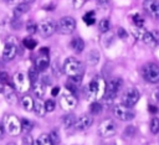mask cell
Listing matches in <instances>:
<instances>
[{"mask_svg": "<svg viewBox=\"0 0 159 145\" xmlns=\"http://www.w3.org/2000/svg\"><path fill=\"white\" fill-rule=\"evenodd\" d=\"M106 84L107 83L102 77L96 76L86 87L87 99H91V100L102 99L104 97V93H106Z\"/></svg>", "mask_w": 159, "mask_h": 145, "instance_id": "6da1fadb", "label": "cell"}, {"mask_svg": "<svg viewBox=\"0 0 159 145\" xmlns=\"http://www.w3.org/2000/svg\"><path fill=\"white\" fill-rule=\"evenodd\" d=\"M63 72L68 77H78V76L82 77V72H83L82 63L73 57H68L63 62Z\"/></svg>", "mask_w": 159, "mask_h": 145, "instance_id": "7a4b0ae2", "label": "cell"}, {"mask_svg": "<svg viewBox=\"0 0 159 145\" xmlns=\"http://www.w3.org/2000/svg\"><path fill=\"white\" fill-rule=\"evenodd\" d=\"M2 125H4L5 131H6L9 135H11V136H16V135H19V134L21 133V124H20V120H19V118H17L16 115H14V114L6 115V116L4 118Z\"/></svg>", "mask_w": 159, "mask_h": 145, "instance_id": "3957f363", "label": "cell"}, {"mask_svg": "<svg viewBox=\"0 0 159 145\" xmlns=\"http://www.w3.org/2000/svg\"><path fill=\"white\" fill-rule=\"evenodd\" d=\"M123 86V81L120 78H112L107 84H106V93L104 97L107 99V102H112L119 93V90L122 89Z\"/></svg>", "mask_w": 159, "mask_h": 145, "instance_id": "277c9868", "label": "cell"}, {"mask_svg": "<svg viewBox=\"0 0 159 145\" xmlns=\"http://www.w3.org/2000/svg\"><path fill=\"white\" fill-rule=\"evenodd\" d=\"M76 29V21L71 16H65L60 19V21L56 24V31L62 35H71Z\"/></svg>", "mask_w": 159, "mask_h": 145, "instance_id": "5b68a950", "label": "cell"}, {"mask_svg": "<svg viewBox=\"0 0 159 145\" xmlns=\"http://www.w3.org/2000/svg\"><path fill=\"white\" fill-rule=\"evenodd\" d=\"M142 76L150 83L159 82V66L155 63H147L142 67Z\"/></svg>", "mask_w": 159, "mask_h": 145, "instance_id": "8992f818", "label": "cell"}, {"mask_svg": "<svg viewBox=\"0 0 159 145\" xmlns=\"http://www.w3.org/2000/svg\"><path fill=\"white\" fill-rule=\"evenodd\" d=\"M12 83H14L15 89L17 92H20V93L27 92L30 89V87H31V82H30L29 77L22 72L15 73V76L12 77Z\"/></svg>", "mask_w": 159, "mask_h": 145, "instance_id": "52a82bcc", "label": "cell"}, {"mask_svg": "<svg viewBox=\"0 0 159 145\" xmlns=\"http://www.w3.org/2000/svg\"><path fill=\"white\" fill-rule=\"evenodd\" d=\"M117 131V124L114 123V120L107 118V119H103L101 123H99V126H98V134L99 136L102 138H111L116 134Z\"/></svg>", "mask_w": 159, "mask_h": 145, "instance_id": "ba28073f", "label": "cell"}, {"mask_svg": "<svg viewBox=\"0 0 159 145\" xmlns=\"http://www.w3.org/2000/svg\"><path fill=\"white\" fill-rule=\"evenodd\" d=\"M139 97H140V94L137 88H133V87L127 88L122 95V104L130 108L137 104V102L139 100Z\"/></svg>", "mask_w": 159, "mask_h": 145, "instance_id": "9c48e42d", "label": "cell"}, {"mask_svg": "<svg viewBox=\"0 0 159 145\" xmlns=\"http://www.w3.org/2000/svg\"><path fill=\"white\" fill-rule=\"evenodd\" d=\"M113 114L117 119L122 121H129L135 116V113L129 107H125V105H116L113 108Z\"/></svg>", "mask_w": 159, "mask_h": 145, "instance_id": "30bf717a", "label": "cell"}, {"mask_svg": "<svg viewBox=\"0 0 159 145\" xmlns=\"http://www.w3.org/2000/svg\"><path fill=\"white\" fill-rule=\"evenodd\" d=\"M60 105H61V108H62L63 110L70 112V110H72V109L76 108V105H77V98L75 97L73 93L66 92V93H63L62 97L60 98Z\"/></svg>", "mask_w": 159, "mask_h": 145, "instance_id": "8fae6325", "label": "cell"}, {"mask_svg": "<svg viewBox=\"0 0 159 145\" xmlns=\"http://www.w3.org/2000/svg\"><path fill=\"white\" fill-rule=\"evenodd\" d=\"M37 31L41 33V36L43 37H50L53 35V32L56 31V24L50 20V19H46V20H42L39 25H37Z\"/></svg>", "mask_w": 159, "mask_h": 145, "instance_id": "7c38bea8", "label": "cell"}, {"mask_svg": "<svg viewBox=\"0 0 159 145\" xmlns=\"http://www.w3.org/2000/svg\"><path fill=\"white\" fill-rule=\"evenodd\" d=\"M92 124H93V116H92V115H88V114H82V115H80V116L76 119L73 128H75L77 131H84V130H87Z\"/></svg>", "mask_w": 159, "mask_h": 145, "instance_id": "4fadbf2b", "label": "cell"}, {"mask_svg": "<svg viewBox=\"0 0 159 145\" xmlns=\"http://www.w3.org/2000/svg\"><path fill=\"white\" fill-rule=\"evenodd\" d=\"M144 11L153 19H159V0H144Z\"/></svg>", "mask_w": 159, "mask_h": 145, "instance_id": "5bb4252c", "label": "cell"}, {"mask_svg": "<svg viewBox=\"0 0 159 145\" xmlns=\"http://www.w3.org/2000/svg\"><path fill=\"white\" fill-rule=\"evenodd\" d=\"M16 53H17V46H16V43H14V42H6L5 46H4V50H2V59L6 61V62H9V61H11V59L15 58Z\"/></svg>", "mask_w": 159, "mask_h": 145, "instance_id": "9a60e30c", "label": "cell"}, {"mask_svg": "<svg viewBox=\"0 0 159 145\" xmlns=\"http://www.w3.org/2000/svg\"><path fill=\"white\" fill-rule=\"evenodd\" d=\"M50 66V58H48V53H43L40 52L39 56L35 59V67L37 68L39 72H43L47 69V67Z\"/></svg>", "mask_w": 159, "mask_h": 145, "instance_id": "2e32d148", "label": "cell"}, {"mask_svg": "<svg viewBox=\"0 0 159 145\" xmlns=\"http://www.w3.org/2000/svg\"><path fill=\"white\" fill-rule=\"evenodd\" d=\"M31 87H32V90H34V93H35V95H36L37 98H42V97L45 95L46 84H45L42 81L37 79L36 82H34V83L31 84Z\"/></svg>", "mask_w": 159, "mask_h": 145, "instance_id": "e0dca14e", "label": "cell"}, {"mask_svg": "<svg viewBox=\"0 0 159 145\" xmlns=\"http://www.w3.org/2000/svg\"><path fill=\"white\" fill-rule=\"evenodd\" d=\"M32 110L35 112V114L37 116H43L46 114V109H45V102H42L41 98H37L36 100H34V108Z\"/></svg>", "mask_w": 159, "mask_h": 145, "instance_id": "ac0fdd59", "label": "cell"}, {"mask_svg": "<svg viewBox=\"0 0 159 145\" xmlns=\"http://www.w3.org/2000/svg\"><path fill=\"white\" fill-rule=\"evenodd\" d=\"M70 47L76 52V53H81L84 48V42L81 37H73L70 42Z\"/></svg>", "mask_w": 159, "mask_h": 145, "instance_id": "d6986e66", "label": "cell"}, {"mask_svg": "<svg viewBox=\"0 0 159 145\" xmlns=\"http://www.w3.org/2000/svg\"><path fill=\"white\" fill-rule=\"evenodd\" d=\"M99 58H101V55L97 50H91L87 56H86V62L89 64V66H96L98 62H99Z\"/></svg>", "mask_w": 159, "mask_h": 145, "instance_id": "ffe728a7", "label": "cell"}, {"mask_svg": "<svg viewBox=\"0 0 159 145\" xmlns=\"http://www.w3.org/2000/svg\"><path fill=\"white\" fill-rule=\"evenodd\" d=\"M20 104H21V107H22L24 110L31 112L32 108H34V99H32V97H30V95H24V97L21 98V100H20Z\"/></svg>", "mask_w": 159, "mask_h": 145, "instance_id": "44dd1931", "label": "cell"}, {"mask_svg": "<svg viewBox=\"0 0 159 145\" xmlns=\"http://www.w3.org/2000/svg\"><path fill=\"white\" fill-rule=\"evenodd\" d=\"M29 10H30V4H27V2H20V4H17L14 7V15L19 17V16L24 15L25 12H27Z\"/></svg>", "mask_w": 159, "mask_h": 145, "instance_id": "7402d4cb", "label": "cell"}, {"mask_svg": "<svg viewBox=\"0 0 159 145\" xmlns=\"http://www.w3.org/2000/svg\"><path fill=\"white\" fill-rule=\"evenodd\" d=\"M75 121H76V116L73 114H67L62 118V124L65 126V129H71L73 128L75 125Z\"/></svg>", "mask_w": 159, "mask_h": 145, "instance_id": "603a6c76", "label": "cell"}, {"mask_svg": "<svg viewBox=\"0 0 159 145\" xmlns=\"http://www.w3.org/2000/svg\"><path fill=\"white\" fill-rule=\"evenodd\" d=\"M32 145H52V143H51V140H50L47 134H41L35 139Z\"/></svg>", "mask_w": 159, "mask_h": 145, "instance_id": "cb8c5ba5", "label": "cell"}, {"mask_svg": "<svg viewBox=\"0 0 159 145\" xmlns=\"http://www.w3.org/2000/svg\"><path fill=\"white\" fill-rule=\"evenodd\" d=\"M89 113H91V115H99L102 113V105H101V103L97 102V100H93L89 104Z\"/></svg>", "mask_w": 159, "mask_h": 145, "instance_id": "d4e9b609", "label": "cell"}, {"mask_svg": "<svg viewBox=\"0 0 159 145\" xmlns=\"http://www.w3.org/2000/svg\"><path fill=\"white\" fill-rule=\"evenodd\" d=\"M142 41H143L145 45H149V46H152V47L157 46V43H158V42L155 41V38H154L153 33H152V32H148V31L144 33V36H143Z\"/></svg>", "mask_w": 159, "mask_h": 145, "instance_id": "484cf974", "label": "cell"}, {"mask_svg": "<svg viewBox=\"0 0 159 145\" xmlns=\"http://www.w3.org/2000/svg\"><path fill=\"white\" fill-rule=\"evenodd\" d=\"M20 124H21V131H24V133H30L34 128V123L29 119H21Z\"/></svg>", "mask_w": 159, "mask_h": 145, "instance_id": "4316f807", "label": "cell"}, {"mask_svg": "<svg viewBox=\"0 0 159 145\" xmlns=\"http://www.w3.org/2000/svg\"><path fill=\"white\" fill-rule=\"evenodd\" d=\"M109 29H111V22H109V20H108V19H102V20L99 21V24H98V30H99V32L106 33V32L109 31Z\"/></svg>", "mask_w": 159, "mask_h": 145, "instance_id": "83f0119b", "label": "cell"}, {"mask_svg": "<svg viewBox=\"0 0 159 145\" xmlns=\"http://www.w3.org/2000/svg\"><path fill=\"white\" fill-rule=\"evenodd\" d=\"M145 32H147V30H145L143 26H142V27H137V26H134V27L132 29V33H133V36H134L135 38H138V40H142Z\"/></svg>", "mask_w": 159, "mask_h": 145, "instance_id": "f1b7e54d", "label": "cell"}, {"mask_svg": "<svg viewBox=\"0 0 159 145\" xmlns=\"http://www.w3.org/2000/svg\"><path fill=\"white\" fill-rule=\"evenodd\" d=\"M22 43H24V46H25L27 50H34V48L37 46V41H36L35 38H32V37H26V38H24Z\"/></svg>", "mask_w": 159, "mask_h": 145, "instance_id": "f546056e", "label": "cell"}, {"mask_svg": "<svg viewBox=\"0 0 159 145\" xmlns=\"http://www.w3.org/2000/svg\"><path fill=\"white\" fill-rule=\"evenodd\" d=\"M27 77H29V79H30L31 84H32L34 82H36V81L39 79V71H37V68H36V67H31V68L29 69Z\"/></svg>", "mask_w": 159, "mask_h": 145, "instance_id": "4dcf8cb0", "label": "cell"}, {"mask_svg": "<svg viewBox=\"0 0 159 145\" xmlns=\"http://www.w3.org/2000/svg\"><path fill=\"white\" fill-rule=\"evenodd\" d=\"M150 131L153 134L159 133V118H157V116L152 118V120H150Z\"/></svg>", "mask_w": 159, "mask_h": 145, "instance_id": "1f68e13d", "label": "cell"}, {"mask_svg": "<svg viewBox=\"0 0 159 145\" xmlns=\"http://www.w3.org/2000/svg\"><path fill=\"white\" fill-rule=\"evenodd\" d=\"M83 21L86 22V25H93L96 22V19H94V11H89L87 14H84L83 16Z\"/></svg>", "mask_w": 159, "mask_h": 145, "instance_id": "d6a6232c", "label": "cell"}, {"mask_svg": "<svg viewBox=\"0 0 159 145\" xmlns=\"http://www.w3.org/2000/svg\"><path fill=\"white\" fill-rule=\"evenodd\" d=\"M132 21H133L134 26H137V27H142V26H144V19H143L139 14H133V16H132Z\"/></svg>", "mask_w": 159, "mask_h": 145, "instance_id": "836d02e7", "label": "cell"}, {"mask_svg": "<svg viewBox=\"0 0 159 145\" xmlns=\"http://www.w3.org/2000/svg\"><path fill=\"white\" fill-rule=\"evenodd\" d=\"M48 138H50V140H51L52 145H58V144H60V141H61V138H60V134L57 133V130H52V131L50 133Z\"/></svg>", "mask_w": 159, "mask_h": 145, "instance_id": "e575fe53", "label": "cell"}, {"mask_svg": "<svg viewBox=\"0 0 159 145\" xmlns=\"http://www.w3.org/2000/svg\"><path fill=\"white\" fill-rule=\"evenodd\" d=\"M26 31H27L30 35L35 33V32L37 31V25H36L34 21H29V22L26 24Z\"/></svg>", "mask_w": 159, "mask_h": 145, "instance_id": "d590c367", "label": "cell"}, {"mask_svg": "<svg viewBox=\"0 0 159 145\" xmlns=\"http://www.w3.org/2000/svg\"><path fill=\"white\" fill-rule=\"evenodd\" d=\"M55 107H56V103L53 99H47L45 102V109L46 112H53L55 110Z\"/></svg>", "mask_w": 159, "mask_h": 145, "instance_id": "8d00e7d4", "label": "cell"}, {"mask_svg": "<svg viewBox=\"0 0 159 145\" xmlns=\"http://www.w3.org/2000/svg\"><path fill=\"white\" fill-rule=\"evenodd\" d=\"M134 135H135V128H134V125L127 126L125 130H124V136L125 138H133Z\"/></svg>", "mask_w": 159, "mask_h": 145, "instance_id": "74e56055", "label": "cell"}, {"mask_svg": "<svg viewBox=\"0 0 159 145\" xmlns=\"http://www.w3.org/2000/svg\"><path fill=\"white\" fill-rule=\"evenodd\" d=\"M84 1H86V0H70V2H71V6H72V9H75V10H78V9H81V7L83 6Z\"/></svg>", "mask_w": 159, "mask_h": 145, "instance_id": "f35d334b", "label": "cell"}, {"mask_svg": "<svg viewBox=\"0 0 159 145\" xmlns=\"http://www.w3.org/2000/svg\"><path fill=\"white\" fill-rule=\"evenodd\" d=\"M5 99L10 103V104H15L16 102H17V98H16V94L14 93V92H10V93H7L6 95H5Z\"/></svg>", "mask_w": 159, "mask_h": 145, "instance_id": "ab89813d", "label": "cell"}, {"mask_svg": "<svg viewBox=\"0 0 159 145\" xmlns=\"http://www.w3.org/2000/svg\"><path fill=\"white\" fill-rule=\"evenodd\" d=\"M7 81H9V76H7V73L5 72V71H0V83H7Z\"/></svg>", "mask_w": 159, "mask_h": 145, "instance_id": "60d3db41", "label": "cell"}, {"mask_svg": "<svg viewBox=\"0 0 159 145\" xmlns=\"http://www.w3.org/2000/svg\"><path fill=\"white\" fill-rule=\"evenodd\" d=\"M117 32H118V36H119L120 38H127V37H128V33H127V31H125L123 27H119Z\"/></svg>", "mask_w": 159, "mask_h": 145, "instance_id": "b9f144b4", "label": "cell"}, {"mask_svg": "<svg viewBox=\"0 0 159 145\" xmlns=\"http://www.w3.org/2000/svg\"><path fill=\"white\" fill-rule=\"evenodd\" d=\"M58 93H60V87H55V88H52V90H51L52 97H56Z\"/></svg>", "mask_w": 159, "mask_h": 145, "instance_id": "7bdbcfd3", "label": "cell"}, {"mask_svg": "<svg viewBox=\"0 0 159 145\" xmlns=\"http://www.w3.org/2000/svg\"><path fill=\"white\" fill-rule=\"evenodd\" d=\"M4 135H5V129H4V125L0 123V140L4 138Z\"/></svg>", "mask_w": 159, "mask_h": 145, "instance_id": "ee69618b", "label": "cell"}, {"mask_svg": "<svg viewBox=\"0 0 159 145\" xmlns=\"http://www.w3.org/2000/svg\"><path fill=\"white\" fill-rule=\"evenodd\" d=\"M24 144H25V145H32V144H31V138H30V136H25V138H24Z\"/></svg>", "mask_w": 159, "mask_h": 145, "instance_id": "f6af8a7d", "label": "cell"}, {"mask_svg": "<svg viewBox=\"0 0 159 145\" xmlns=\"http://www.w3.org/2000/svg\"><path fill=\"white\" fill-rule=\"evenodd\" d=\"M148 109H149V112H150V113H157V112H158V108H157L155 105H149V108H148Z\"/></svg>", "mask_w": 159, "mask_h": 145, "instance_id": "bcb514c9", "label": "cell"}, {"mask_svg": "<svg viewBox=\"0 0 159 145\" xmlns=\"http://www.w3.org/2000/svg\"><path fill=\"white\" fill-rule=\"evenodd\" d=\"M152 33H153V36H154L155 41H157V42H159V31H153Z\"/></svg>", "mask_w": 159, "mask_h": 145, "instance_id": "7dc6e473", "label": "cell"}, {"mask_svg": "<svg viewBox=\"0 0 159 145\" xmlns=\"http://www.w3.org/2000/svg\"><path fill=\"white\" fill-rule=\"evenodd\" d=\"M5 90V84L4 83H0V93H2Z\"/></svg>", "mask_w": 159, "mask_h": 145, "instance_id": "c3c4849f", "label": "cell"}, {"mask_svg": "<svg viewBox=\"0 0 159 145\" xmlns=\"http://www.w3.org/2000/svg\"><path fill=\"white\" fill-rule=\"evenodd\" d=\"M15 1H16V0H5V2H7V4H10V5H11V4H14Z\"/></svg>", "mask_w": 159, "mask_h": 145, "instance_id": "681fc988", "label": "cell"}, {"mask_svg": "<svg viewBox=\"0 0 159 145\" xmlns=\"http://www.w3.org/2000/svg\"><path fill=\"white\" fill-rule=\"evenodd\" d=\"M35 0H24V2H27V4H31V2H34Z\"/></svg>", "mask_w": 159, "mask_h": 145, "instance_id": "f907efd6", "label": "cell"}, {"mask_svg": "<svg viewBox=\"0 0 159 145\" xmlns=\"http://www.w3.org/2000/svg\"><path fill=\"white\" fill-rule=\"evenodd\" d=\"M7 145H15V144H14V143H9Z\"/></svg>", "mask_w": 159, "mask_h": 145, "instance_id": "816d5d0a", "label": "cell"}, {"mask_svg": "<svg viewBox=\"0 0 159 145\" xmlns=\"http://www.w3.org/2000/svg\"><path fill=\"white\" fill-rule=\"evenodd\" d=\"M158 94H159V93H158Z\"/></svg>", "mask_w": 159, "mask_h": 145, "instance_id": "f5cc1de1", "label": "cell"}]
</instances>
